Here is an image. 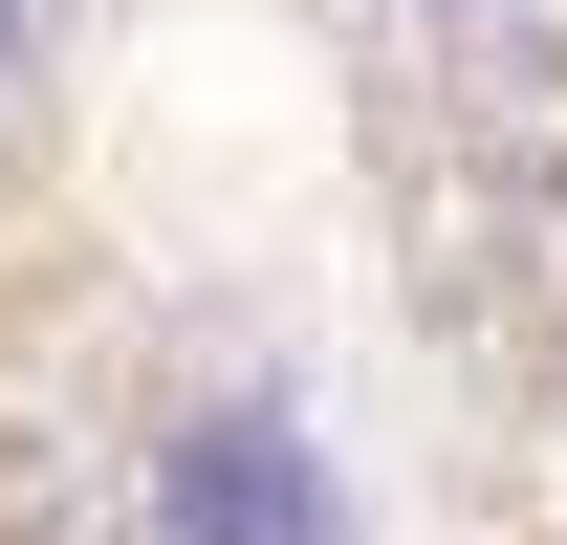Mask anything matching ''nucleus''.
<instances>
[{
  "label": "nucleus",
  "mask_w": 567,
  "mask_h": 545,
  "mask_svg": "<svg viewBox=\"0 0 567 545\" xmlns=\"http://www.w3.org/2000/svg\"><path fill=\"white\" fill-rule=\"evenodd\" d=\"M153 545H350V480L284 393H175L153 414Z\"/></svg>",
  "instance_id": "1"
},
{
  "label": "nucleus",
  "mask_w": 567,
  "mask_h": 545,
  "mask_svg": "<svg viewBox=\"0 0 567 545\" xmlns=\"http://www.w3.org/2000/svg\"><path fill=\"white\" fill-rule=\"evenodd\" d=\"M66 66H87V0H0V153L66 110Z\"/></svg>",
  "instance_id": "2"
}]
</instances>
